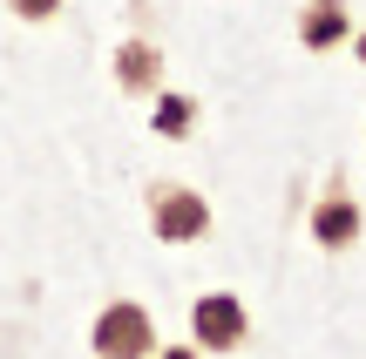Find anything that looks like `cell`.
I'll return each instance as SVG.
<instances>
[{
    "mask_svg": "<svg viewBox=\"0 0 366 359\" xmlns=\"http://www.w3.org/2000/svg\"><path fill=\"white\" fill-rule=\"evenodd\" d=\"M149 224H157V238H163V244H190V238H204L210 211H204V197H197V190H183V183H157V190H149Z\"/></svg>",
    "mask_w": 366,
    "mask_h": 359,
    "instance_id": "1",
    "label": "cell"
},
{
    "mask_svg": "<svg viewBox=\"0 0 366 359\" xmlns=\"http://www.w3.org/2000/svg\"><path fill=\"white\" fill-rule=\"evenodd\" d=\"M143 353H157V333H149L143 305H109L95 319V359H143Z\"/></svg>",
    "mask_w": 366,
    "mask_h": 359,
    "instance_id": "2",
    "label": "cell"
},
{
    "mask_svg": "<svg viewBox=\"0 0 366 359\" xmlns=\"http://www.w3.org/2000/svg\"><path fill=\"white\" fill-rule=\"evenodd\" d=\"M190 325H197V346L204 353H231L237 339H244V305H237L231 292H210V298H197Z\"/></svg>",
    "mask_w": 366,
    "mask_h": 359,
    "instance_id": "3",
    "label": "cell"
},
{
    "mask_svg": "<svg viewBox=\"0 0 366 359\" xmlns=\"http://www.w3.org/2000/svg\"><path fill=\"white\" fill-rule=\"evenodd\" d=\"M312 238L326 244V251H346V244H360V203L346 197V183H332L326 197H319V211H312Z\"/></svg>",
    "mask_w": 366,
    "mask_h": 359,
    "instance_id": "4",
    "label": "cell"
},
{
    "mask_svg": "<svg viewBox=\"0 0 366 359\" xmlns=\"http://www.w3.org/2000/svg\"><path fill=\"white\" fill-rule=\"evenodd\" d=\"M299 41H305V48H332V41H346V7H340V0H312V7L299 14Z\"/></svg>",
    "mask_w": 366,
    "mask_h": 359,
    "instance_id": "5",
    "label": "cell"
},
{
    "mask_svg": "<svg viewBox=\"0 0 366 359\" xmlns=\"http://www.w3.org/2000/svg\"><path fill=\"white\" fill-rule=\"evenodd\" d=\"M116 75H122V89H157L163 81V54L143 48V41H129V48L116 54Z\"/></svg>",
    "mask_w": 366,
    "mask_h": 359,
    "instance_id": "6",
    "label": "cell"
},
{
    "mask_svg": "<svg viewBox=\"0 0 366 359\" xmlns=\"http://www.w3.org/2000/svg\"><path fill=\"white\" fill-rule=\"evenodd\" d=\"M190 122H197V108L183 102V95H163V102H157V129L163 136H190Z\"/></svg>",
    "mask_w": 366,
    "mask_h": 359,
    "instance_id": "7",
    "label": "cell"
},
{
    "mask_svg": "<svg viewBox=\"0 0 366 359\" xmlns=\"http://www.w3.org/2000/svg\"><path fill=\"white\" fill-rule=\"evenodd\" d=\"M7 7H14V14H21V21H48V14H54V7H61V0H7Z\"/></svg>",
    "mask_w": 366,
    "mask_h": 359,
    "instance_id": "8",
    "label": "cell"
},
{
    "mask_svg": "<svg viewBox=\"0 0 366 359\" xmlns=\"http://www.w3.org/2000/svg\"><path fill=\"white\" fill-rule=\"evenodd\" d=\"M163 359H197V353H163Z\"/></svg>",
    "mask_w": 366,
    "mask_h": 359,
    "instance_id": "9",
    "label": "cell"
},
{
    "mask_svg": "<svg viewBox=\"0 0 366 359\" xmlns=\"http://www.w3.org/2000/svg\"><path fill=\"white\" fill-rule=\"evenodd\" d=\"M360 54H366V34H360Z\"/></svg>",
    "mask_w": 366,
    "mask_h": 359,
    "instance_id": "10",
    "label": "cell"
}]
</instances>
